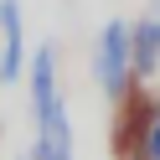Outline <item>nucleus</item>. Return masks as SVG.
Segmentation results:
<instances>
[{
  "label": "nucleus",
  "instance_id": "nucleus-1",
  "mask_svg": "<svg viewBox=\"0 0 160 160\" xmlns=\"http://www.w3.org/2000/svg\"><path fill=\"white\" fill-rule=\"evenodd\" d=\"M129 62H134V52H129V31H124L119 21H108L103 36H98V57H93L98 88H103L108 98L124 93V83H129Z\"/></svg>",
  "mask_w": 160,
  "mask_h": 160
},
{
  "label": "nucleus",
  "instance_id": "nucleus-3",
  "mask_svg": "<svg viewBox=\"0 0 160 160\" xmlns=\"http://www.w3.org/2000/svg\"><path fill=\"white\" fill-rule=\"evenodd\" d=\"M129 52L139 72H150L160 62V21H139V31H129Z\"/></svg>",
  "mask_w": 160,
  "mask_h": 160
},
{
  "label": "nucleus",
  "instance_id": "nucleus-2",
  "mask_svg": "<svg viewBox=\"0 0 160 160\" xmlns=\"http://www.w3.org/2000/svg\"><path fill=\"white\" fill-rule=\"evenodd\" d=\"M52 78H57V47L47 42L42 52L31 57V93H36V124H42V119H52L57 108H62V103H57V83H52Z\"/></svg>",
  "mask_w": 160,
  "mask_h": 160
}]
</instances>
